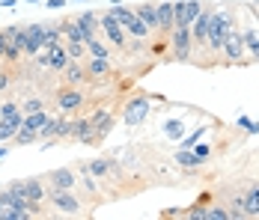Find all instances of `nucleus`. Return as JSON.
Segmentation results:
<instances>
[{"label":"nucleus","instance_id":"1","mask_svg":"<svg viewBox=\"0 0 259 220\" xmlns=\"http://www.w3.org/2000/svg\"><path fill=\"white\" fill-rule=\"evenodd\" d=\"M233 27H235L233 12H214V9H211V21H208V33H206V48L211 51V54H221Z\"/></svg>","mask_w":259,"mask_h":220},{"label":"nucleus","instance_id":"2","mask_svg":"<svg viewBox=\"0 0 259 220\" xmlns=\"http://www.w3.org/2000/svg\"><path fill=\"white\" fill-rule=\"evenodd\" d=\"M12 42H18V45H21L24 57H36L39 51L45 48V24H27V27H21V30L12 36Z\"/></svg>","mask_w":259,"mask_h":220},{"label":"nucleus","instance_id":"3","mask_svg":"<svg viewBox=\"0 0 259 220\" xmlns=\"http://www.w3.org/2000/svg\"><path fill=\"white\" fill-rule=\"evenodd\" d=\"M0 113H3L0 116V143H9L24 122V113H21V104H15V101H3Z\"/></svg>","mask_w":259,"mask_h":220},{"label":"nucleus","instance_id":"4","mask_svg":"<svg viewBox=\"0 0 259 220\" xmlns=\"http://www.w3.org/2000/svg\"><path fill=\"white\" fill-rule=\"evenodd\" d=\"M113 15L119 18V24L125 27V33H128V39H143V42H146V39L152 36V30H149V27L143 24V21L137 18V12H134V9H128V6H122V3H116V6H113Z\"/></svg>","mask_w":259,"mask_h":220},{"label":"nucleus","instance_id":"5","mask_svg":"<svg viewBox=\"0 0 259 220\" xmlns=\"http://www.w3.org/2000/svg\"><path fill=\"white\" fill-rule=\"evenodd\" d=\"M167 36H170V54H173V60H179V63H188V60L194 57L191 27H173Z\"/></svg>","mask_w":259,"mask_h":220},{"label":"nucleus","instance_id":"6","mask_svg":"<svg viewBox=\"0 0 259 220\" xmlns=\"http://www.w3.org/2000/svg\"><path fill=\"white\" fill-rule=\"evenodd\" d=\"M99 27L104 30V36L113 42V48H116V51L128 48V33H125V27L119 24V18H116L113 12H104V15H99Z\"/></svg>","mask_w":259,"mask_h":220},{"label":"nucleus","instance_id":"7","mask_svg":"<svg viewBox=\"0 0 259 220\" xmlns=\"http://www.w3.org/2000/svg\"><path fill=\"white\" fill-rule=\"evenodd\" d=\"M45 199L51 202L60 214H78L80 211V199L72 191H57V188H45Z\"/></svg>","mask_w":259,"mask_h":220},{"label":"nucleus","instance_id":"8","mask_svg":"<svg viewBox=\"0 0 259 220\" xmlns=\"http://www.w3.org/2000/svg\"><path fill=\"white\" fill-rule=\"evenodd\" d=\"M57 107H60V113H78L80 107H83V93H80V86H63L60 93H57Z\"/></svg>","mask_w":259,"mask_h":220},{"label":"nucleus","instance_id":"9","mask_svg":"<svg viewBox=\"0 0 259 220\" xmlns=\"http://www.w3.org/2000/svg\"><path fill=\"white\" fill-rule=\"evenodd\" d=\"M146 116H149V98L146 96L131 98L125 104V110H122V122L125 125H140V122H146Z\"/></svg>","mask_w":259,"mask_h":220},{"label":"nucleus","instance_id":"10","mask_svg":"<svg viewBox=\"0 0 259 220\" xmlns=\"http://www.w3.org/2000/svg\"><path fill=\"white\" fill-rule=\"evenodd\" d=\"M69 140H78L83 146H96V143H99L90 116H72V134H69Z\"/></svg>","mask_w":259,"mask_h":220},{"label":"nucleus","instance_id":"11","mask_svg":"<svg viewBox=\"0 0 259 220\" xmlns=\"http://www.w3.org/2000/svg\"><path fill=\"white\" fill-rule=\"evenodd\" d=\"M230 63H241V57L247 54L244 48V36H241V27H233L230 30V36H227V42H224V51H221Z\"/></svg>","mask_w":259,"mask_h":220},{"label":"nucleus","instance_id":"12","mask_svg":"<svg viewBox=\"0 0 259 220\" xmlns=\"http://www.w3.org/2000/svg\"><path fill=\"white\" fill-rule=\"evenodd\" d=\"M78 185V175L72 167H57V170L48 172V188H57V191H75Z\"/></svg>","mask_w":259,"mask_h":220},{"label":"nucleus","instance_id":"13","mask_svg":"<svg viewBox=\"0 0 259 220\" xmlns=\"http://www.w3.org/2000/svg\"><path fill=\"white\" fill-rule=\"evenodd\" d=\"M208 21H211V9H203V12L191 21V42H194V48H206Z\"/></svg>","mask_w":259,"mask_h":220},{"label":"nucleus","instance_id":"14","mask_svg":"<svg viewBox=\"0 0 259 220\" xmlns=\"http://www.w3.org/2000/svg\"><path fill=\"white\" fill-rule=\"evenodd\" d=\"M90 122H93V131H96V140L102 143L104 137L113 131V125H116V119H113V113L110 110H96L93 116H90Z\"/></svg>","mask_w":259,"mask_h":220},{"label":"nucleus","instance_id":"15","mask_svg":"<svg viewBox=\"0 0 259 220\" xmlns=\"http://www.w3.org/2000/svg\"><path fill=\"white\" fill-rule=\"evenodd\" d=\"M83 69H87V77H104L110 72V57H87L83 60Z\"/></svg>","mask_w":259,"mask_h":220},{"label":"nucleus","instance_id":"16","mask_svg":"<svg viewBox=\"0 0 259 220\" xmlns=\"http://www.w3.org/2000/svg\"><path fill=\"white\" fill-rule=\"evenodd\" d=\"M48 51V69L51 72H63L66 66H69V51H66V45H51Z\"/></svg>","mask_w":259,"mask_h":220},{"label":"nucleus","instance_id":"17","mask_svg":"<svg viewBox=\"0 0 259 220\" xmlns=\"http://www.w3.org/2000/svg\"><path fill=\"white\" fill-rule=\"evenodd\" d=\"M80 27V33H83V42H90V39H96V33H99V15L96 12H83L75 18Z\"/></svg>","mask_w":259,"mask_h":220},{"label":"nucleus","instance_id":"18","mask_svg":"<svg viewBox=\"0 0 259 220\" xmlns=\"http://www.w3.org/2000/svg\"><path fill=\"white\" fill-rule=\"evenodd\" d=\"M134 12H137V18L149 27L152 33H158V3H140Z\"/></svg>","mask_w":259,"mask_h":220},{"label":"nucleus","instance_id":"19","mask_svg":"<svg viewBox=\"0 0 259 220\" xmlns=\"http://www.w3.org/2000/svg\"><path fill=\"white\" fill-rule=\"evenodd\" d=\"M244 214L259 217V182L247 185V191H244Z\"/></svg>","mask_w":259,"mask_h":220},{"label":"nucleus","instance_id":"20","mask_svg":"<svg viewBox=\"0 0 259 220\" xmlns=\"http://www.w3.org/2000/svg\"><path fill=\"white\" fill-rule=\"evenodd\" d=\"M63 74H66V80H69L72 86H80V83L87 80V69H83L80 60H69V66L63 69Z\"/></svg>","mask_w":259,"mask_h":220},{"label":"nucleus","instance_id":"21","mask_svg":"<svg viewBox=\"0 0 259 220\" xmlns=\"http://www.w3.org/2000/svg\"><path fill=\"white\" fill-rule=\"evenodd\" d=\"M173 30V3H158V33Z\"/></svg>","mask_w":259,"mask_h":220},{"label":"nucleus","instance_id":"22","mask_svg":"<svg viewBox=\"0 0 259 220\" xmlns=\"http://www.w3.org/2000/svg\"><path fill=\"white\" fill-rule=\"evenodd\" d=\"M173 161H176L179 167H185V170H197V167H203V161L194 155V149H179Z\"/></svg>","mask_w":259,"mask_h":220},{"label":"nucleus","instance_id":"23","mask_svg":"<svg viewBox=\"0 0 259 220\" xmlns=\"http://www.w3.org/2000/svg\"><path fill=\"white\" fill-rule=\"evenodd\" d=\"M241 36H244V48L250 51V54H256V48H259V21L256 24L241 27Z\"/></svg>","mask_w":259,"mask_h":220},{"label":"nucleus","instance_id":"24","mask_svg":"<svg viewBox=\"0 0 259 220\" xmlns=\"http://www.w3.org/2000/svg\"><path fill=\"white\" fill-rule=\"evenodd\" d=\"M24 191H27V199L30 202H42L45 199V185L39 179H24Z\"/></svg>","mask_w":259,"mask_h":220},{"label":"nucleus","instance_id":"25","mask_svg":"<svg viewBox=\"0 0 259 220\" xmlns=\"http://www.w3.org/2000/svg\"><path fill=\"white\" fill-rule=\"evenodd\" d=\"M36 140H39V131H33V128H27V125H21V128L15 131V137H12L15 146H33Z\"/></svg>","mask_w":259,"mask_h":220},{"label":"nucleus","instance_id":"26","mask_svg":"<svg viewBox=\"0 0 259 220\" xmlns=\"http://www.w3.org/2000/svg\"><path fill=\"white\" fill-rule=\"evenodd\" d=\"M48 119H51V116H48V110L42 107V110H33V113H24V122H21V125H27V128H33V131H39V128H42V125L48 122Z\"/></svg>","mask_w":259,"mask_h":220},{"label":"nucleus","instance_id":"27","mask_svg":"<svg viewBox=\"0 0 259 220\" xmlns=\"http://www.w3.org/2000/svg\"><path fill=\"white\" fill-rule=\"evenodd\" d=\"M18 60H24V51H21V45L18 42H6V48H3V63H18Z\"/></svg>","mask_w":259,"mask_h":220},{"label":"nucleus","instance_id":"28","mask_svg":"<svg viewBox=\"0 0 259 220\" xmlns=\"http://www.w3.org/2000/svg\"><path fill=\"white\" fill-rule=\"evenodd\" d=\"M164 134H167L170 140H182V137H185V122H182V119H167V122H164Z\"/></svg>","mask_w":259,"mask_h":220},{"label":"nucleus","instance_id":"29","mask_svg":"<svg viewBox=\"0 0 259 220\" xmlns=\"http://www.w3.org/2000/svg\"><path fill=\"white\" fill-rule=\"evenodd\" d=\"M206 131H208L206 125H200L197 131H191V134H185V137L179 140V149H194V143H200V140L206 137Z\"/></svg>","mask_w":259,"mask_h":220},{"label":"nucleus","instance_id":"30","mask_svg":"<svg viewBox=\"0 0 259 220\" xmlns=\"http://www.w3.org/2000/svg\"><path fill=\"white\" fill-rule=\"evenodd\" d=\"M66 51H69V60H80L83 63V57H87V45L83 42H63Z\"/></svg>","mask_w":259,"mask_h":220},{"label":"nucleus","instance_id":"31","mask_svg":"<svg viewBox=\"0 0 259 220\" xmlns=\"http://www.w3.org/2000/svg\"><path fill=\"white\" fill-rule=\"evenodd\" d=\"M87 45V57H110V51L104 48L99 39H90V42H83Z\"/></svg>","mask_w":259,"mask_h":220},{"label":"nucleus","instance_id":"32","mask_svg":"<svg viewBox=\"0 0 259 220\" xmlns=\"http://www.w3.org/2000/svg\"><path fill=\"white\" fill-rule=\"evenodd\" d=\"M206 220H230V208L227 205H211L206 211Z\"/></svg>","mask_w":259,"mask_h":220},{"label":"nucleus","instance_id":"33","mask_svg":"<svg viewBox=\"0 0 259 220\" xmlns=\"http://www.w3.org/2000/svg\"><path fill=\"white\" fill-rule=\"evenodd\" d=\"M206 205H191V208H185L182 211V217H188V220H206Z\"/></svg>","mask_w":259,"mask_h":220},{"label":"nucleus","instance_id":"34","mask_svg":"<svg viewBox=\"0 0 259 220\" xmlns=\"http://www.w3.org/2000/svg\"><path fill=\"white\" fill-rule=\"evenodd\" d=\"M45 104H42V98H27L24 104H21V113H33V110H42Z\"/></svg>","mask_w":259,"mask_h":220},{"label":"nucleus","instance_id":"35","mask_svg":"<svg viewBox=\"0 0 259 220\" xmlns=\"http://www.w3.org/2000/svg\"><path fill=\"white\" fill-rule=\"evenodd\" d=\"M194 155H197L200 161H206L208 155H211V146H208V143H194Z\"/></svg>","mask_w":259,"mask_h":220},{"label":"nucleus","instance_id":"36","mask_svg":"<svg viewBox=\"0 0 259 220\" xmlns=\"http://www.w3.org/2000/svg\"><path fill=\"white\" fill-rule=\"evenodd\" d=\"M18 30H21V24H9L6 30H3V33H6V39H12V36L18 33Z\"/></svg>","mask_w":259,"mask_h":220},{"label":"nucleus","instance_id":"37","mask_svg":"<svg viewBox=\"0 0 259 220\" xmlns=\"http://www.w3.org/2000/svg\"><path fill=\"white\" fill-rule=\"evenodd\" d=\"M6 86H9V74L0 69V90H6Z\"/></svg>","mask_w":259,"mask_h":220},{"label":"nucleus","instance_id":"38","mask_svg":"<svg viewBox=\"0 0 259 220\" xmlns=\"http://www.w3.org/2000/svg\"><path fill=\"white\" fill-rule=\"evenodd\" d=\"M238 128H244V131H247V128H250V119H247V116H244V113H241V116H238Z\"/></svg>","mask_w":259,"mask_h":220},{"label":"nucleus","instance_id":"39","mask_svg":"<svg viewBox=\"0 0 259 220\" xmlns=\"http://www.w3.org/2000/svg\"><path fill=\"white\" fill-rule=\"evenodd\" d=\"M48 6H51V9H63V6H66V0H48Z\"/></svg>","mask_w":259,"mask_h":220},{"label":"nucleus","instance_id":"40","mask_svg":"<svg viewBox=\"0 0 259 220\" xmlns=\"http://www.w3.org/2000/svg\"><path fill=\"white\" fill-rule=\"evenodd\" d=\"M6 42H9V39H6V33L0 30V54H3V48H6Z\"/></svg>","mask_w":259,"mask_h":220},{"label":"nucleus","instance_id":"41","mask_svg":"<svg viewBox=\"0 0 259 220\" xmlns=\"http://www.w3.org/2000/svg\"><path fill=\"white\" fill-rule=\"evenodd\" d=\"M247 134H259V122H250V128H247Z\"/></svg>","mask_w":259,"mask_h":220},{"label":"nucleus","instance_id":"42","mask_svg":"<svg viewBox=\"0 0 259 220\" xmlns=\"http://www.w3.org/2000/svg\"><path fill=\"white\" fill-rule=\"evenodd\" d=\"M6 155H9V146H3V143H0V161H3Z\"/></svg>","mask_w":259,"mask_h":220},{"label":"nucleus","instance_id":"43","mask_svg":"<svg viewBox=\"0 0 259 220\" xmlns=\"http://www.w3.org/2000/svg\"><path fill=\"white\" fill-rule=\"evenodd\" d=\"M6 217V205H3V202H0V220Z\"/></svg>","mask_w":259,"mask_h":220},{"label":"nucleus","instance_id":"44","mask_svg":"<svg viewBox=\"0 0 259 220\" xmlns=\"http://www.w3.org/2000/svg\"><path fill=\"white\" fill-rule=\"evenodd\" d=\"M253 60H259V48H256V54H253Z\"/></svg>","mask_w":259,"mask_h":220},{"label":"nucleus","instance_id":"45","mask_svg":"<svg viewBox=\"0 0 259 220\" xmlns=\"http://www.w3.org/2000/svg\"><path fill=\"white\" fill-rule=\"evenodd\" d=\"M0 69H3V54H0Z\"/></svg>","mask_w":259,"mask_h":220},{"label":"nucleus","instance_id":"46","mask_svg":"<svg viewBox=\"0 0 259 220\" xmlns=\"http://www.w3.org/2000/svg\"><path fill=\"white\" fill-rule=\"evenodd\" d=\"M0 116H3V113H0Z\"/></svg>","mask_w":259,"mask_h":220}]
</instances>
